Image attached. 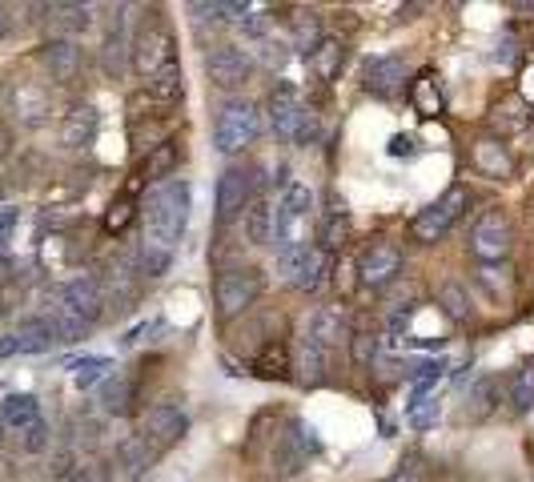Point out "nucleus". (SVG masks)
Here are the masks:
<instances>
[{
    "label": "nucleus",
    "mask_w": 534,
    "mask_h": 482,
    "mask_svg": "<svg viewBox=\"0 0 534 482\" xmlns=\"http://www.w3.org/2000/svg\"><path fill=\"white\" fill-rule=\"evenodd\" d=\"M109 374H113V362L109 358H81V362H73V386L77 390H93Z\"/></svg>",
    "instance_id": "36"
},
{
    "label": "nucleus",
    "mask_w": 534,
    "mask_h": 482,
    "mask_svg": "<svg viewBox=\"0 0 534 482\" xmlns=\"http://www.w3.org/2000/svg\"><path fill=\"white\" fill-rule=\"evenodd\" d=\"M474 169L482 173V177H490V181H510L514 177V157H510V149L498 141V137H482V141H474Z\"/></svg>",
    "instance_id": "18"
},
{
    "label": "nucleus",
    "mask_w": 534,
    "mask_h": 482,
    "mask_svg": "<svg viewBox=\"0 0 534 482\" xmlns=\"http://www.w3.org/2000/svg\"><path fill=\"white\" fill-rule=\"evenodd\" d=\"M257 133H261V113H257L253 101L233 97V101H225L217 109V121H213V145H217V153H241L245 145L257 141Z\"/></svg>",
    "instance_id": "2"
},
{
    "label": "nucleus",
    "mask_w": 534,
    "mask_h": 482,
    "mask_svg": "<svg viewBox=\"0 0 534 482\" xmlns=\"http://www.w3.org/2000/svg\"><path fill=\"white\" fill-rule=\"evenodd\" d=\"M390 482H426V470H422V462H402V470Z\"/></svg>",
    "instance_id": "50"
},
{
    "label": "nucleus",
    "mask_w": 534,
    "mask_h": 482,
    "mask_svg": "<svg viewBox=\"0 0 534 482\" xmlns=\"http://www.w3.org/2000/svg\"><path fill=\"white\" fill-rule=\"evenodd\" d=\"M41 61H45V69L53 73V81L69 85V81H77V73H81V45H77L73 37H53V41L41 49Z\"/></svg>",
    "instance_id": "14"
},
{
    "label": "nucleus",
    "mask_w": 534,
    "mask_h": 482,
    "mask_svg": "<svg viewBox=\"0 0 534 482\" xmlns=\"http://www.w3.org/2000/svg\"><path fill=\"white\" fill-rule=\"evenodd\" d=\"M125 49H129V41H125V21L113 17V21H109V33H105V45H101V65H105L109 77H121V73H125Z\"/></svg>",
    "instance_id": "29"
},
{
    "label": "nucleus",
    "mask_w": 534,
    "mask_h": 482,
    "mask_svg": "<svg viewBox=\"0 0 534 482\" xmlns=\"http://www.w3.org/2000/svg\"><path fill=\"white\" fill-rule=\"evenodd\" d=\"M290 45H294L302 57H310V53L322 45V17H318V13H298V17H294V29H290Z\"/></svg>",
    "instance_id": "32"
},
{
    "label": "nucleus",
    "mask_w": 534,
    "mask_h": 482,
    "mask_svg": "<svg viewBox=\"0 0 534 482\" xmlns=\"http://www.w3.org/2000/svg\"><path fill=\"white\" fill-rule=\"evenodd\" d=\"M69 482H113V470L105 462H85L69 474Z\"/></svg>",
    "instance_id": "46"
},
{
    "label": "nucleus",
    "mask_w": 534,
    "mask_h": 482,
    "mask_svg": "<svg viewBox=\"0 0 534 482\" xmlns=\"http://www.w3.org/2000/svg\"><path fill=\"white\" fill-rule=\"evenodd\" d=\"M97 129H101V113L93 105H77L61 121V145L65 149H89L97 141Z\"/></svg>",
    "instance_id": "17"
},
{
    "label": "nucleus",
    "mask_w": 534,
    "mask_h": 482,
    "mask_svg": "<svg viewBox=\"0 0 534 482\" xmlns=\"http://www.w3.org/2000/svg\"><path fill=\"white\" fill-rule=\"evenodd\" d=\"M49 13H53V21H57L65 33H81V29L93 25V9H89V5H53Z\"/></svg>",
    "instance_id": "38"
},
{
    "label": "nucleus",
    "mask_w": 534,
    "mask_h": 482,
    "mask_svg": "<svg viewBox=\"0 0 534 482\" xmlns=\"http://www.w3.org/2000/svg\"><path fill=\"white\" fill-rule=\"evenodd\" d=\"M362 85L374 97H394L406 85V61L402 57H374L362 73Z\"/></svg>",
    "instance_id": "15"
},
{
    "label": "nucleus",
    "mask_w": 534,
    "mask_h": 482,
    "mask_svg": "<svg viewBox=\"0 0 534 482\" xmlns=\"http://www.w3.org/2000/svg\"><path fill=\"white\" fill-rule=\"evenodd\" d=\"M306 330L322 342V350H330V346H338V342H346V338H350V326H346L342 310H334V306L318 310V314L310 318V326H306Z\"/></svg>",
    "instance_id": "27"
},
{
    "label": "nucleus",
    "mask_w": 534,
    "mask_h": 482,
    "mask_svg": "<svg viewBox=\"0 0 534 482\" xmlns=\"http://www.w3.org/2000/svg\"><path fill=\"white\" fill-rule=\"evenodd\" d=\"M25 450H29V454L49 450V422H45V418H41L37 426H29V430H25Z\"/></svg>",
    "instance_id": "48"
},
{
    "label": "nucleus",
    "mask_w": 534,
    "mask_h": 482,
    "mask_svg": "<svg viewBox=\"0 0 534 482\" xmlns=\"http://www.w3.org/2000/svg\"><path fill=\"white\" fill-rule=\"evenodd\" d=\"M17 221H21V213L9 205V209H0V250H5V241L13 237V229H17Z\"/></svg>",
    "instance_id": "49"
},
{
    "label": "nucleus",
    "mask_w": 534,
    "mask_h": 482,
    "mask_svg": "<svg viewBox=\"0 0 534 482\" xmlns=\"http://www.w3.org/2000/svg\"><path fill=\"white\" fill-rule=\"evenodd\" d=\"M61 306H69L77 318H85V322H101V314H105V286L97 282V278H73L65 290H61Z\"/></svg>",
    "instance_id": "13"
},
{
    "label": "nucleus",
    "mask_w": 534,
    "mask_h": 482,
    "mask_svg": "<svg viewBox=\"0 0 534 482\" xmlns=\"http://www.w3.org/2000/svg\"><path fill=\"white\" fill-rule=\"evenodd\" d=\"M494 410V382L490 378H478L474 386H470V394H466V414L478 422V418H486Z\"/></svg>",
    "instance_id": "39"
},
{
    "label": "nucleus",
    "mask_w": 534,
    "mask_h": 482,
    "mask_svg": "<svg viewBox=\"0 0 534 482\" xmlns=\"http://www.w3.org/2000/svg\"><path fill=\"white\" fill-rule=\"evenodd\" d=\"M249 69L253 61L237 49V45H217L205 53V77L217 85V89H237L249 81Z\"/></svg>",
    "instance_id": "11"
},
{
    "label": "nucleus",
    "mask_w": 534,
    "mask_h": 482,
    "mask_svg": "<svg viewBox=\"0 0 534 482\" xmlns=\"http://www.w3.org/2000/svg\"><path fill=\"white\" fill-rule=\"evenodd\" d=\"M257 61L265 65V69H286V61H290V45H282V41H257Z\"/></svg>",
    "instance_id": "42"
},
{
    "label": "nucleus",
    "mask_w": 534,
    "mask_h": 482,
    "mask_svg": "<svg viewBox=\"0 0 534 482\" xmlns=\"http://www.w3.org/2000/svg\"><path fill=\"white\" fill-rule=\"evenodd\" d=\"M306 61H310V69H314V77H318V81H334V77L342 73L346 45H342V41H334V37H322V45H318Z\"/></svg>",
    "instance_id": "28"
},
{
    "label": "nucleus",
    "mask_w": 534,
    "mask_h": 482,
    "mask_svg": "<svg viewBox=\"0 0 534 482\" xmlns=\"http://www.w3.org/2000/svg\"><path fill=\"white\" fill-rule=\"evenodd\" d=\"M474 278H478V286L490 290L494 302H502V306L510 302V270H506V262H502V266H478Z\"/></svg>",
    "instance_id": "37"
},
{
    "label": "nucleus",
    "mask_w": 534,
    "mask_h": 482,
    "mask_svg": "<svg viewBox=\"0 0 534 482\" xmlns=\"http://www.w3.org/2000/svg\"><path fill=\"white\" fill-rule=\"evenodd\" d=\"M402 274V250L394 241H370L358 258V278L366 290H386Z\"/></svg>",
    "instance_id": "9"
},
{
    "label": "nucleus",
    "mask_w": 534,
    "mask_h": 482,
    "mask_svg": "<svg viewBox=\"0 0 534 482\" xmlns=\"http://www.w3.org/2000/svg\"><path fill=\"white\" fill-rule=\"evenodd\" d=\"M241 33L257 45V41H265V37H270V17H265V13H249L245 21H241Z\"/></svg>",
    "instance_id": "47"
},
{
    "label": "nucleus",
    "mask_w": 534,
    "mask_h": 482,
    "mask_svg": "<svg viewBox=\"0 0 534 482\" xmlns=\"http://www.w3.org/2000/svg\"><path fill=\"white\" fill-rule=\"evenodd\" d=\"M0 197H5V181H0Z\"/></svg>",
    "instance_id": "56"
},
{
    "label": "nucleus",
    "mask_w": 534,
    "mask_h": 482,
    "mask_svg": "<svg viewBox=\"0 0 534 482\" xmlns=\"http://www.w3.org/2000/svg\"><path fill=\"white\" fill-rule=\"evenodd\" d=\"M530 125H534V109H530L526 97L506 93L502 101H494V109H490V129H494L498 141H506V137H522Z\"/></svg>",
    "instance_id": "12"
},
{
    "label": "nucleus",
    "mask_w": 534,
    "mask_h": 482,
    "mask_svg": "<svg viewBox=\"0 0 534 482\" xmlns=\"http://www.w3.org/2000/svg\"><path fill=\"white\" fill-rule=\"evenodd\" d=\"M438 414H442V406H438V398H434V394H422V398H414V406H410V414H406V422H410L414 430H430V426L438 422Z\"/></svg>",
    "instance_id": "41"
},
{
    "label": "nucleus",
    "mask_w": 534,
    "mask_h": 482,
    "mask_svg": "<svg viewBox=\"0 0 534 482\" xmlns=\"http://www.w3.org/2000/svg\"><path fill=\"white\" fill-rule=\"evenodd\" d=\"M0 422H5L9 430H17V434H25L29 426L41 422V402L33 394H9L5 402H0Z\"/></svg>",
    "instance_id": "21"
},
{
    "label": "nucleus",
    "mask_w": 534,
    "mask_h": 482,
    "mask_svg": "<svg viewBox=\"0 0 534 482\" xmlns=\"http://www.w3.org/2000/svg\"><path fill=\"white\" fill-rule=\"evenodd\" d=\"M9 29H13V13H9V5H0V41L9 37Z\"/></svg>",
    "instance_id": "54"
},
{
    "label": "nucleus",
    "mask_w": 534,
    "mask_h": 482,
    "mask_svg": "<svg viewBox=\"0 0 534 482\" xmlns=\"http://www.w3.org/2000/svg\"><path fill=\"white\" fill-rule=\"evenodd\" d=\"M350 354H354V362H358V366H374V358H378V338H374V334H366V330L350 334Z\"/></svg>",
    "instance_id": "43"
},
{
    "label": "nucleus",
    "mask_w": 534,
    "mask_h": 482,
    "mask_svg": "<svg viewBox=\"0 0 534 482\" xmlns=\"http://www.w3.org/2000/svg\"><path fill=\"white\" fill-rule=\"evenodd\" d=\"M101 406H105V414H129L133 410V382L121 374H109L101 386Z\"/></svg>",
    "instance_id": "34"
},
{
    "label": "nucleus",
    "mask_w": 534,
    "mask_h": 482,
    "mask_svg": "<svg viewBox=\"0 0 534 482\" xmlns=\"http://www.w3.org/2000/svg\"><path fill=\"white\" fill-rule=\"evenodd\" d=\"M177 145L173 141H161L157 149H149L145 153V161H141V181L145 185H161V181H169L173 177V169H177Z\"/></svg>",
    "instance_id": "26"
},
{
    "label": "nucleus",
    "mask_w": 534,
    "mask_h": 482,
    "mask_svg": "<svg viewBox=\"0 0 534 482\" xmlns=\"http://www.w3.org/2000/svg\"><path fill=\"white\" fill-rule=\"evenodd\" d=\"M249 201H253V177H249V169L229 165L217 177V225H229L233 217H241Z\"/></svg>",
    "instance_id": "10"
},
{
    "label": "nucleus",
    "mask_w": 534,
    "mask_h": 482,
    "mask_svg": "<svg viewBox=\"0 0 534 482\" xmlns=\"http://www.w3.org/2000/svg\"><path fill=\"white\" fill-rule=\"evenodd\" d=\"M13 338H17V350H21V354H45V350L57 342V334H53V326H49L45 314L25 318V322L13 330Z\"/></svg>",
    "instance_id": "24"
},
{
    "label": "nucleus",
    "mask_w": 534,
    "mask_h": 482,
    "mask_svg": "<svg viewBox=\"0 0 534 482\" xmlns=\"http://www.w3.org/2000/svg\"><path fill=\"white\" fill-rule=\"evenodd\" d=\"M294 370H298V382H302V386H322V378H326V350H322V342H318L310 330L298 338Z\"/></svg>",
    "instance_id": "20"
},
{
    "label": "nucleus",
    "mask_w": 534,
    "mask_h": 482,
    "mask_svg": "<svg viewBox=\"0 0 534 482\" xmlns=\"http://www.w3.org/2000/svg\"><path fill=\"white\" fill-rule=\"evenodd\" d=\"M241 217H245L249 246H270V241H274V205L265 201V197H253Z\"/></svg>",
    "instance_id": "22"
},
{
    "label": "nucleus",
    "mask_w": 534,
    "mask_h": 482,
    "mask_svg": "<svg viewBox=\"0 0 534 482\" xmlns=\"http://www.w3.org/2000/svg\"><path fill=\"white\" fill-rule=\"evenodd\" d=\"M0 438H5V422H0Z\"/></svg>",
    "instance_id": "55"
},
{
    "label": "nucleus",
    "mask_w": 534,
    "mask_h": 482,
    "mask_svg": "<svg viewBox=\"0 0 534 482\" xmlns=\"http://www.w3.org/2000/svg\"><path fill=\"white\" fill-rule=\"evenodd\" d=\"M514 246V229L502 209H486L470 229V254L478 266H502Z\"/></svg>",
    "instance_id": "4"
},
{
    "label": "nucleus",
    "mask_w": 534,
    "mask_h": 482,
    "mask_svg": "<svg viewBox=\"0 0 534 482\" xmlns=\"http://www.w3.org/2000/svg\"><path fill=\"white\" fill-rule=\"evenodd\" d=\"M253 370H257L261 378H290V370H294L290 346H286V342H270V346L261 350V358L253 362Z\"/></svg>",
    "instance_id": "30"
},
{
    "label": "nucleus",
    "mask_w": 534,
    "mask_h": 482,
    "mask_svg": "<svg viewBox=\"0 0 534 482\" xmlns=\"http://www.w3.org/2000/svg\"><path fill=\"white\" fill-rule=\"evenodd\" d=\"M510 402H514V410H534V366L514 370V378H510Z\"/></svg>",
    "instance_id": "40"
},
{
    "label": "nucleus",
    "mask_w": 534,
    "mask_h": 482,
    "mask_svg": "<svg viewBox=\"0 0 534 482\" xmlns=\"http://www.w3.org/2000/svg\"><path fill=\"white\" fill-rule=\"evenodd\" d=\"M265 290L261 270L237 266V270H221L213 282V306H217V322H233L237 314H245Z\"/></svg>",
    "instance_id": "3"
},
{
    "label": "nucleus",
    "mask_w": 534,
    "mask_h": 482,
    "mask_svg": "<svg viewBox=\"0 0 534 482\" xmlns=\"http://www.w3.org/2000/svg\"><path fill=\"white\" fill-rule=\"evenodd\" d=\"M45 318H49V326H53L57 342H81V338H89V330H93V322L77 318L69 306H57V310H53V314H45Z\"/></svg>",
    "instance_id": "33"
},
{
    "label": "nucleus",
    "mask_w": 534,
    "mask_h": 482,
    "mask_svg": "<svg viewBox=\"0 0 534 482\" xmlns=\"http://www.w3.org/2000/svg\"><path fill=\"white\" fill-rule=\"evenodd\" d=\"M9 153H13V125L0 117V161H5Z\"/></svg>",
    "instance_id": "51"
},
{
    "label": "nucleus",
    "mask_w": 534,
    "mask_h": 482,
    "mask_svg": "<svg viewBox=\"0 0 534 482\" xmlns=\"http://www.w3.org/2000/svg\"><path fill=\"white\" fill-rule=\"evenodd\" d=\"M438 306H442V314H446L450 322H466V314H470V294H466L458 282H442V286H438Z\"/></svg>",
    "instance_id": "35"
},
{
    "label": "nucleus",
    "mask_w": 534,
    "mask_h": 482,
    "mask_svg": "<svg viewBox=\"0 0 534 482\" xmlns=\"http://www.w3.org/2000/svg\"><path fill=\"white\" fill-rule=\"evenodd\" d=\"M9 109H13L25 125H41V121L49 117L53 101H49V93H45L37 81H13V89H9Z\"/></svg>",
    "instance_id": "16"
},
{
    "label": "nucleus",
    "mask_w": 534,
    "mask_h": 482,
    "mask_svg": "<svg viewBox=\"0 0 534 482\" xmlns=\"http://www.w3.org/2000/svg\"><path fill=\"white\" fill-rule=\"evenodd\" d=\"M390 153H394V157H402V153L410 157V153H414V137H402V133H398V137L390 141Z\"/></svg>",
    "instance_id": "52"
},
{
    "label": "nucleus",
    "mask_w": 534,
    "mask_h": 482,
    "mask_svg": "<svg viewBox=\"0 0 534 482\" xmlns=\"http://www.w3.org/2000/svg\"><path fill=\"white\" fill-rule=\"evenodd\" d=\"M13 354H21V350H17V338L9 330V334H0V358H13Z\"/></svg>",
    "instance_id": "53"
},
{
    "label": "nucleus",
    "mask_w": 534,
    "mask_h": 482,
    "mask_svg": "<svg viewBox=\"0 0 534 482\" xmlns=\"http://www.w3.org/2000/svg\"><path fill=\"white\" fill-rule=\"evenodd\" d=\"M145 97H149L153 105H177V101L185 97V73H181V65L173 61V65H165L161 73H153L149 85H145Z\"/></svg>",
    "instance_id": "23"
},
{
    "label": "nucleus",
    "mask_w": 534,
    "mask_h": 482,
    "mask_svg": "<svg viewBox=\"0 0 534 482\" xmlns=\"http://www.w3.org/2000/svg\"><path fill=\"white\" fill-rule=\"evenodd\" d=\"M185 434H189V418H185V410L173 406V402H157V406H149V410L141 414V438H145L157 454L169 450V446H177Z\"/></svg>",
    "instance_id": "8"
},
{
    "label": "nucleus",
    "mask_w": 534,
    "mask_h": 482,
    "mask_svg": "<svg viewBox=\"0 0 534 482\" xmlns=\"http://www.w3.org/2000/svg\"><path fill=\"white\" fill-rule=\"evenodd\" d=\"M338 246H346V213L330 217L322 229V250H338Z\"/></svg>",
    "instance_id": "45"
},
{
    "label": "nucleus",
    "mask_w": 534,
    "mask_h": 482,
    "mask_svg": "<svg viewBox=\"0 0 534 482\" xmlns=\"http://www.w3.org/2000/svg\"><path fill=\"white\" fill-rule=\"evenodd\" d=\"M326 270H330L326 250H322V246H306V250H302V258L290 266V282H294L302 294H314V290H322Z\"/></svg>",
    "instance_id": "19"
},
{
    "label": "nucleus",
    "mask_w": 534,
    "mask_h": 482,
    "mask_svg": "<svg viewBox=\"0 0 534 482\" xmlns=\"http://www.w3.org/2000/svg\"><path fill=\"white\" fill-rule=\"evenodd\" d=\"M117 462H121V470L129 474V478H137V474H145V470H153V462H157V450L141 438V434H129L125 442H117Z\"/></svg>",
    "instance_id": "25"
},
{
    "label": "nucleus",
    "mask_w": 534,
    "mask_h": 482,
    "mask_svg": "<svg viewBox=\"0 0 534 482\" xmlns=\"http://www.w3.org/2000/svg\"><path fill=\"white\" fill-rule=\"evenodd\" d=\"M189 201H193V193H189V181H181V177H169V181L153 185L149 197H145V217H149L145 237L177 246L185 225H189Z\"/></svg>",
    "instance_id": "1"
},
{
    "label": "nucleus",
    "mask_w": 534,
    "mask_h": 482,
    "mask_svg": "<svg viewBox=\"0 0 534 482\" xmlns=\"http://www.w3.org/2000/svg\"><path fill=\"white\" fill-rule=\"evenodd\" d=\"M466 209H470V189H466V185H450L434 205H426V209L410 221V233H414L418 241H426V246H434L438 237L450 233V225H454Z\"/></svg>",
    "instance_id": "5"
},
{
    "label": "nucleus",
    "mask_w": 534,
    "mask_h": 482,
    "mask_svg": "<svg viewBox=\"0 0 534 482\" xmlns=\"http://www.w3.org/2000/svg\"><path fill=\"white\" fill-rule=\"evenodd\" d=\"M129 217H133V201L121 197V201L109 205V213H105V229H109V233H121V229L129 225Z\"/></svg>",
    "instance_id": "44"
},
{
    "label": "nucleus",
    "mask_w": 534,
    "mask_h": 482,
    "mask_svg": "<svg viewBox=\"0 0 534 482\" xmlns=\"http://www.w3.org/2000/svg\"><path fill=\"white\" fill-rule=\"evenodd\" d=\"M270 125L282 141H294V145H306L314 137V117L310 109L302 105V97L294 89H274L270 97Z\"/></svg>",
    "instance_id": "7"
},
{
    "label": "nucleus",
    "mask_w": 534,
    "mask_h": 482,
    "mask_svg": "<svg viewBox=\"0 0 534 482\" xmlns=\"http://www.w3.org/2000/svg\"><path fill=\"white\" fill-rule=\"evenodd\" d=\"M129 65L137 77H153L165 65H173V33L161 21H149L137 29V37L129 41Z\"/></svg>",
    "instance_id": "6"
},
{
    "label": "nucleus",
    "mask_w": 534,
    "mask_h": 482,
    "mask_svg": "<svg viewBox=\"0 0 534 482\" xmlns=\"http://www.w3.org/2000/svg\"><path fill=\"white\" fill-rule=\"evenodd\" d=\"M410 105L418 117H442V89L434 81V73H422L410 89Z\"/></svg>",
    "instance_id": "31"
}]
</instances>
